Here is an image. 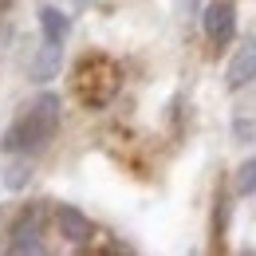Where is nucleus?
I'll list each match as a JSON object with an SVG mask.
<instances>
[{"label": "nucleus", "mask_w": 256, "mask_h": 256, "mask_svg": "<svg viewBox=\"0 0 256 256\" xmlns=\"http://www.w3.org/2000/svg\"><path fill=\"white\" fill-rule=\"evenodd\" d=\"M56 130H60V98L52 91H44L12 118V126L0 138V150L4 154H36L40 146L52 142Z\"/></svg>", "instance_id": "obj_1"}, {"label": "nucleus", "mask_w": 256, "mask_h": 256, "mask_svg": "<svg viewBox=\"0 0 256 256\" xmlns=\"http://www.w3.org/2000/svg\"><path fill=\"white\" fill-rule=\"evenodd\" d=\"M12 252H48V221H44V209L28 205L16 224H12Z\"/></svg>", "instance_id": "obj_2"}, {"label": "nucleus", "mask_w": 256, "mask_h": 256, "mask_svg": "<svg viewBox=\"0 0 256 256\" xmlns=\"http://www.w3.org/2000/svg\"><path fill=\"white\" fill-rule=\"evenodd\" d=\"M201 28H205V36H209L213 44H228L232 32H236V12H232V4H228V0L205 4V8H201Z\"/></svg>", "instance_id": "obj_3"}, {"label": "nucleus", "mask_w": 256, "mask_h": 256, "mask_svg": "<svg viewBox=\"0 0 256 256\" xmlns=\"http://www.w3.org/2000/svg\"><path fill=\"white\" fill-rule=\"evenodd\" d=\"M224 79H228V87L232 91H240V87H248L256 79V40H244L236 52H232V60H228V71H224Z\"/></svg>", "instance_id": "obj_4"}, {"label": "nucleus", "mask_w": 256, "mask_h": 256, "mask_svg": "<svg viewBox=\"0 0 256 256\" xmlns=\"http://www.w3.org/2000/svg\"><path fill=\"white\" fill-rule=\"evenodd\" d=\"M56 224H60V232H64L71 244H83V240L95 232V224L87 221L75 205H60V209H56Z\"/></svg>", "instance_id": "obj_5"}, {"label": "nucleus", "mask_w": 256, "mask_h": 256, "mask_svg": "<svg viewBox=\"0 0 256 256\" xmlns=\"http://www.w3.org/2000/svg\"><path fill=\"white\" fill-rule=\"evenodd\" d=\"M56 71H60V44H40V52H36L32 67H28V75H32L36 83H48V79H56Z\"/></svg>", "instance_id": "obj_6"}, {"label": "nucleus", "mask_w": 256, "mask_h": 256, "mask_svg": "<svg viewBox=\"0 0 256 256\" xmlns=\"http://www.w3.org/2000/svg\"><path fill=\"white\" fill-rule=\"evenodd\" d=\"M40 32H44V40H48V44H60V48H64L71 24H67V16L60 12V8L44 4V8H40Z\"/></svg>", "instance_id": "obj_7"}, {"label": "nucleus", "mask_w": 256, "mask_h": 256, "mask_svg": "<svg viewBox=\"0 0 256 256\" xmlns=\"http://www.w3.org/2000/svg\"><path fill=\"white\" fill-rule=\"evenodd\" d=\"M236 193H240V197H252L256 193V154L236 166Z\"/></svg>", "instance_id": "obj_8"}, {"label": "nucleus", "mask_w": 256, "mask_h": 256, "mask_svg": "<svg viewBox=\"0 0 256 256\" xmlns=\"http://www.w3.org/2000/svg\"><path fill=\"white\" fill-rule=\"evenodd\" d=\"M4 186H8V190H24V186H28V166H24V162L8 166V178H4Z\"/></svg>", "instance_id": "obj_9"}, {"label": "nucleus", "mask_w": 256, "mask_h": 256, "mask_svg": "<svg viewBox=\"0 0 256 256\" xmlns=\"http://www.w3.org/2000/svg\"><path fill=\"white\" fill-rule=\"evenodd\" d=\"M193 8H197V0H178V16H193Z\"/></svg>", "instance_id": "obj_10"}]
</instances>
